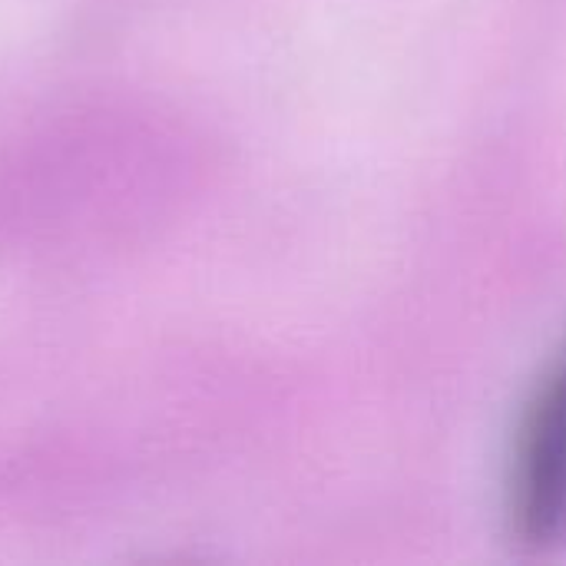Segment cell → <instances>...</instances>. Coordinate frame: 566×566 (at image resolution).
I'll return each instance as SVG.
<instances>
[{
    "label": "cell",
    "instance_id": "obj_1",
    "mask_svg": "<svg viewBox=\"0 0 566 566\" xmlns=\"http://www.w3.org/2000/svg\"><path fill=\"white\" fill-rule=\"evenodd\" d=\"M507 517L514 537L531 551L566 541V348L541 375L517 421Z\"/></svg>",
    "mask_w": 566,
    "mask_h": 566
}]
</instances>
